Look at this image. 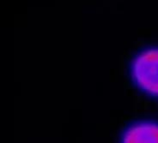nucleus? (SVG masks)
Instances as JSON below:
<instances>
[{"instance_id":"obj_1","label":"nucleus","mask_w":158,"mask_h":143,"mask_svg":"<svg viewBox=\"0 0 158 143\" xmlns=\"http://www.w3.org/2000/svg\"><path fill=\"white\" fill-rule=\"evenodd\" d=\"M132 72L139 87L152 94H158V48L140 53L135 59Z\"/></svg>"},{"instance_id":"obj_2","label":"nucleus","mask_w":158,"mask_h":143,"mask_svg":"<svg viewBox=\"0 0 158 143\" xmlns=\"http://www.w3.org/2000/svg\"><path fill=\"white\" fill-rule=\"evenodd\" d=\"M123 143H158V124L153 123L136 124L126 132Z\"/></svg>"}]
</instances>
